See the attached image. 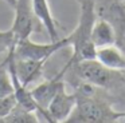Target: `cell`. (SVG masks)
I'll return each instance as SVG.
<instances>
[{
	"instance_id": "9a60e30c",
	"label": "cell",
	"mask_w": 125,
	"mask_h": 123,
	"mask_svg": "<svg viewBox=\"0 0 125 123\" xmlns=\"http://www.w3.org/2000/svg\"><path fill=\"white\" fill-rule=\"evenodd\" d=\"M15 43H16V40H15L14 32L11 28L0 31V55L7 53L15 45Z\"/></svg>"
},
{
	"instance_id": "2e32d148",
	"label": "cell",
	"mask_w": 125,
	"mask_h": 123,
	"mask_svg": "<svg viewBox=\"0 0 125 123\" xmlns=\"http://www.w3.org/2000/svg\"><path fill=\"white\" fill-rule=\"evenodd\" d=\"M4 1H6L11 8H14V7H15V4H16V0H4Z\"/></svg>"
},
{
	"instance_id": "8fae6325",
	"label": "cell",
	"mask_w": 125,
	"mask_h": 123,
	"mask_svg": "<svg viewBox=\"0 0 125 123\" xmlns=\"http://www.w3.org/2000/svg\"><path fill=\"white\" fill-rule=\"evenodd\" d=\"M95 59L110 70L125 71V53L116 44L98 47L95 50Z\"/></svg>"
},
{
	"instance_id": "5b68a950",
	"label": "cell",
	"mask_w": 125,
	"mask_h": 123,
	"mask_svg": "<svg viewBox=\"0 0 125 123\" xmlns=\"http://www.w3.org/2000/svg\"><path fill=\"white\" fill-rule=\"evenodd\" d=\"M69 39L67 36L57 40V42H50L47 44L35 43L31 40V37H26L15 43L14 55L16 59H28V60L36 62H47L55 52L59 50L67 47Z\"/></svg>"
},
{
	"instance_id": "e0dca14e",
	"label": "cell",
	"mask_w": 125,
	"mask_h": 123,
	"mask_svg": "<svg viewBox=\"0 0 125 123\" xmlns=\"http://www.w3.org/2000/svg\"><path fill=\"white\" fill-rule=\"evenodd\" d=\"M124 119H125V116H124Z\"/></svg>"
},
{
	"instance_id": "6da1fadb",
	"label": "cell",
	"mask_w": 125,
	"mask_h": 123,
	"mask_svg": "<svg viewBox=\"0 0 125 123\" xmlns=\"http://www.w3.org/2000/svg\"><path fill=\"white\" fill-rule=\"evenodd\" d=\"M77 103L67 123H116L124 119L125 111H117L109 100V94L86 82L74 83Z\"/></svg>"
},
{
	"instance_id": "5bb4252c",
	"label": "cell",
	"mask_w": 125,
	"mask_h": 123,
	"mask_svg": "<svg viewBox=\"0 0 125 123\" xmlns=\"http://www.w3.org/2000/svg\"><path fill=\"white\" fill-rule=\"evenodd\" d=\"M12 94H14V84L8 70V56H6L0 63V98Z\"/></svg>"
},
{
	"instance_id": "7a4b0ae2",
	"label": "cell",
	"mask_w": 125,
	"mask_h": 123,
	"mask_svg": "<svg viewBox=\"0 0 125 123\" xmlns=\"http://www.w3.org/2000/svg\"><path fill=\"white\" fill-rule=\"evenodd\" d=\"M61 71L63 78H70V82H86L108 94H125V76L122 71L110 70L101 64L97 59L81 60L74 64H65Z\"/></svg>"
},
{
	"instance_id": "4fadbf2b",
	"label": "cell",
	"mask_w": 125,
	"mask_h": 123,
	"mask_svg": "<svg viewBox=\"0 0 125 123\" xmlns=\"http://www.w3.org/2000/svg\"><path fill=\"white\" fill-rule=\"evenodd\" d=\"M38 123V114L34 111L24 108V107L15 104L14 108L0 120V123Z\"/></svg>"
},
{
	"instance_id": "9c48e42d",
	"label": "cell",
	"mask_w": 125,
	"mask_h": 123,
	"mask_svg": "<svg viewBox=\"0 0 125 123\" xmlns=\"http://www.w3.org/2000/svg\"><path fill=\"white\" fill-rule=\"evenodd\" d=\"M31 4H32V9L35 16L39 19L43 28L49 34L50 42L59 40L61 37H59V34H58V28L61 27V24L52 16L49 1L47 0H31Z\"/></svg>"
},
{
	"instance_id": "3957f363",
	"label": "cell",
	"mask_w": 125,
	"mask_h": 123,
	"mask_svg": "<svg viewBox=\"0 0 125 123\" xmlns=\"http://www.w3.org/2000/svg\"><path fill=\"white\" fill-rule=\"evenodd\" d=\"M81 12L77 27L67 36L69 45L73 48L71 58L66 64L70 66L77 62L95 59V45L92 42V29L97 19L95 0H78Z\"/></svg>"
},
{
	"instance_id": "30bf717a",
	"label": "cell",
	"mask_w": 125,
	"mask_h": 123,
	"mask_svg": "<svg viewBox=\"0 0 125 123\" xmlns=\"http://www.w3.org/2000/svg\"><path fill=\"white\" fill-rule=\"evenodd\" d=\"M46 62L28 60V59H14V68L19 80L24 86H30L42 76Z\"/></svg>"
},
{
	"instance_id": "52a82bcc",
	"label": "cell",
	"mask_w": 125,
	"mask_h": 123,
	"mask_svg": "<svg viewBox=\"0 0 125 123\" xmlns=\"http://www.w3.org/2000/svg\"><path fill=\"white\" fill-rule=\"evenodd\" d=\"M77 103L75 92H67L66 84L59 88L49 106L46 107V122L49 123H59L66 122L70 114L73 112Z\"/></svg>"
},
{
	"instance_id": "ba28073f",
	"label": "cell",
	"mask_w": 125,
	"mask_h": 123,
	"mask_svg": "<svg viewBox=\"0 0 125 123\" xmlns=\"http://www.w3.org/2000/svg\"><path fill=\"white\" fill-rule=\"evenodd\" d=\"M65 84H66V80L63 78V72L61 71L54 78L44 80V82L36 84L35 87L30 88L31 95H32L35 103L38 104V108H39L38 115L41 118H43L44 120H46V107L49 106V103L54 98V95L59 91V88L63 87Z\"/></svg>"
},
{
	"instance_id": "8992f818",
	"label": "cell",
	"mask_w": 125,
	"mask_h": 123,
	"mask_svg": "<svg viewBox=\"0 0 125 123\" xmlns=\"http://www.w3.org/2000/svg\"><path fill=\"white\" fill-rule=\"evenodd\" d=\"M12 9L15 11V18L11 29L16 42L31 37L34 32L42 31L43 26L34 13L31 0H16V4Z\"/></svg>"
},
{
	"instance_id": "277c9868",
	"label": "cell",
	"mask_w": 125,
	"mask_h": 123,
	"mask_svg": "<svg viewBox=\"0 0 125 123\" xmlns=\"http://www.w3.org/2000/svg\"><path fill=\"white\" fill-rule=\"evenodd\" d=\"M95 12L113 26L114 44L125 53V0H95Z\"/></svg>"
},
{
	"instance_id": "7c38bea8",
	"label": "cell",
	"mask_w": 125,
	"mask_h": 123,
	"mask_svg": "<svg viewBox=\"0 0 125 123\" xmlns=\"http://www.w3.org/2000/svg\"><path fill=\"white\" fill-rule=\"evenodd\" d=\"M92 42L95 45V48L114 44L116 43V34H114L113 26L108 20L97 16L92 29Z\"/></svg>"
}]
</instances>
